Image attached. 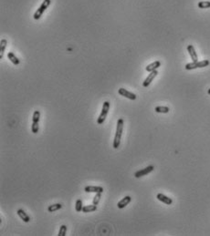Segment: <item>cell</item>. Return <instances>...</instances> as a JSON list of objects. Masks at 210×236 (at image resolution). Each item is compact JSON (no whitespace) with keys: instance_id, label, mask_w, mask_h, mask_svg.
<instances>
[{"instance_id":"cell-1","label":"cell","mask_w":210,"mask_h":236,"mask_svg":"<svg viewBox=\"0 0 210 236\" xmlns=\"http://www.w3.org/2000/svg\"><path fill=\"white\" fill-rule=\"evenodd\" d=\"M123 125H124V121L123 119H119L118 122H117V127H116V133L115 137L113 140V148L118 149L120 147V144H121V139H122V135H123Z\"/></svg>"},{"instance_id":"cell-2","label":"cell","mask_w":210,"mask_h":236,"mask_svg":"<svg viewBox=\"0 0 210 236\" xmlns=\"http://www.w3.org/2000/svg\"><path fill=\"white\" fill-rule=\"evenodd\" d=\"M50 3H51V0H44L43 3L40 5V6L35 12V14H34V19H36V20L39 19L41 18V16L43 15L44 11L46 10L48 7H49V6L50 5Z\"/></svg>"},{"instance_id":"cell-3","label":"cell","mask_w":210,"mask_h":236,"mask_svg":"<svg viewBox=\"0 0 210 236\" xmlns=\"http://www.w3.org/2000/svg\"><path fill=\"white\" fill-rule=\"evenodd\" d=\"M209 65V61L207 59L206 60H202V61H197V62H192L188 63L185 65V70H196V68H201V67H205Z\"/></svg>"},{"instance_id":"cell-4","label":"cell","mask_w":210,"mask_h":236,"mask_svg":"<svg viewBox=\"0 0 210 236\" xmlns=\"http://www.w3.org/2000/svg\"><path fill=\"white\" fill-rule=\"evenodd\" d=\"M109 110H110V102L109 101H105L103 103V106H102V110H101V113L100 117L98 118V120H97V123L99 125L102 124L105 119H106V117H107V114L109 112Z\"/></svg>"},{"instance_id":"cell-5","label":"cell","mask_w":210,"mask_h":236,"mask_svg":"<svg viewBox=\"0 0 210 236\" xmlns=\"http://www.w3.org/2000/svg\"><path fill=\"white\" fill-rule=\"evenodd\" d=\"M154 170V167L153 165H150V166L146 167V168H144V169L136 171L135 173H134V177H135V178H141L142 176H145V175L149 174L150 172H152Z\"/></svg>"},{"instance_id":"cell-6","label":"cell","mask_w":210,"mask_h":236,"mask_svg":"<svg viewBox=\"0 0 210 236\" xmlns=\"http://www.w3.org/2000/svg\"><path fill=\"white\" fill-rule=\"evenodd\" d=\"M118 93L121 95V96H123L127 98H129V100H136V95L132 93V92H130V91H128L127 89L123 88H119L118 90Z\"/></svg>"},{"instance_id":"cell-7","label":"cell","mask_w":210,"mask_h":236,"mask_svg":"<svg viewBox=\"0 0 210 236\" xmlns=\"http://www.w3.org/2000/svg\"><path fill=\"white\" fill-rule=\"evenodd\" d=\"M157 74H158L157 70H154L152 72H150V74L148 75V77L145 79V80L144 81V83H142V86H144V88H147L152 83V81L154 79V78L157 76Z\"/></svg>"},{"instance_id":"cell-8","label":"cell","mask_w":210,"mask_h":236,"mask_svg":"<svg viewBox=\"0 0 210 236\" xmlns=\"http://www.w3.org/2000/svg\"><path fill=\"white\" fill-rule=\"evenodd\" d=\"M187 51H188L189 55L191 57V59L193 60V62H197L198 61V57L196 50H194V48L193 47V45H188L187 46Z\"/></svg>"},{"instance_id":"cell-9","label":"cell","mask_w":210,"mask_h":236,"mask_svg":"<svg viewBox=\"0 0 210 236\" xmlns=\"http://www.w3.org/2000/svg\"><path fill=\"white\" fill-rule=\"evenodd\" d=\"M156 198H157V199H158L160 202H163V203H166V204H167V205H171L172 203H173V200H172L171 198L166 196V195L163 194V193H158V194H157V196H156Z\"/></svg>"},{"instance_id":"cell-10","label":"cell","mask_w":210,"mask_h":236,"mask_svg":"<svg viewBox=\"0 0 210 236\" xmlns=\"http://www.w3.org/2000/svg\"><path fill=\"white\" fill-rule=\"evenodd\" d=\"M131 201H132V198L130 196H125L122 201H120L118 202L117 206H118L119 209H123L131 202Z\"/></svg>"},{"instance_id":"cell-11","label":"cell","mask_w":210,"mask_h":236,"mask_svg":"<svg viewBox=\"0 0 210 236\" xmlns=\"http://www.w3.org/2000/svg\"><path fill=\"white\" fill-rule=\"evenodd\" d=\"M86 192H103V188L101 186H87L85 188Z\"/></svg>"},{"instance_id":"cell-12","label":"cell","mask_w":210,"mask_h":236,"mask_svg":"<svg viewBox=\"0 0 210 236\" xmlns=\"http://www.w3.org/2000/svg\"><path fill=\"white\" fill-rule=\"evenodd\" d=\"M160 66H161V62H160V61H154V62H153L152 64L148 65V66L145 67V70H146V71H148V72H152V71H154V70H156L157 68H158Z\"/></svg>"},{"instance_id":"cell-13","label":"cell","mask_w":210,"mask_h":236,"mask_svg":"<svg viewBox=\"0 0 210 236\" xmlns=\"http://www.w3.org/2000/svg\"><path fill=\"white\" fill-rule=\"evenodd\" d=\"M18 215L24 221L25 223H29V221H30V218H29V216L26 214V212L22 210V209H19V210H18Z\"/></svg>"},{"instance_id":"cell-14","label":"cell","mask_w":210,"mask_h":236,"mask_svg":"<svg viewBox=\"0 0 210 236\" xmlns=\"http://www.w3.org/2000/svg\"><path fill=\"white\" fill-rule=\"evenodd\" d=\"M7 58H8V59L10 60V61L14 64V65H19L20 61H19V59L14 55V53L12 52H8L7 53Z\"/></svg>"},{"instance_id":"cell-15","label":"cell","mask_w":210,"mask_h":236,"mask_svg":"<svg viewBox=\"0 0 210 236\" xmlns=\"http://www.w3.org/2000/svg\"><path fill=\"white\" fill-rule=\"evenodd\" d=\"M6 45H7V41H6V39H2L1 42H0V59L3 58L4 52H5V50H6Z\"/></svg>"},{"instance_id":"cell-16","label":"cell","mask_w":210,"mask_h":236,"mask_svg":"<svg viewBox=\"0 0 210 236\" xmlns=\"http://www.w3.org/2000/svg\"><path fill=\"white\" fill-rule=\"evenodd\" d=\"M97 210V205H86V206H83V208H82V212H85V214H87V212H92L94 211Z\"/></svg>"},{"instance_id":"cell-17","label":"cell","mask_w":210,"mask_h":236,"mask_svg":"<svg viewBox=\"0 0 210 236\" xmlns=\"http://www.w3.org/2000/svg\"><path fill=\"white\" fill-rule=\"evenodd\" d=\"M62 208V205L61 203H56V204H52V205H49L48 207V211L49 212H53V211H56L59 209Z\"/></svg>"},{"instance_id":"cell-18","label":"cell","mask_w":210,"mask_h":236,"mask_svg":"<svg viewBox=\"0 0 210 236\" xmlns=\"http://www.w3.org/2000/svg\"><path fill=\"white\" fill-rule=\"evenodd\" d=\"M154 110L157 113H168L170 109L168 107H164V106H158L154 109Z\"/></svg>"},{"instance_id":"cell-19","label":"cell","mask_w":210,"mask_h":236,"mask_svg":"<svg viewBox=\"0 0 210 236\" xmlns=\"http://www.w3.org/2000/svg\"><path fill=\"white\" fill-rule=\"evenodd\" d=\"M39 118H40V112L39 110H35L32 118V123H39Z\"/></svg>"},{"instance_id":"cell-20","label":"cell","mask_w":210,"mask_h":236,"mask_svg":"<svg viewBox=\"0 0 210 236\" xmlns=\"http://www.w3.org/2000/svg\"><path fill=\"white\" fill-rule=\"evenodd\" d=\"M198 7L202 9L205 8H209L210 7V2L209 1H201L198 3Z\"/></svg>"},{"instance_id":"cell-21","label":"cell","mask_w":210,"mask_h":236,"mask_svg":"<svg viewBox=\"0 0 210 236\" xmlns=\"http://www.w3.org/2000/svg\"><path fill=\"white\" fill-rule=\"evenodd\" d=\"M82 208H83V206H82V201L80 199H78L76 201V205H75V209H76V211H78V212L82 211Z\"/></svg>"},{"instance_id":"cell-22","label":"cell","mask_w":210,"mask_h":236,"mask_svg":"<svg viewBox=\"0 0 210 236\" xmlns=\"http://www.w3.org/2000/svg\"><path fill=\"white\" fill-rule=\"evenodd\" d=\"M101 194L102 192H97L95 197H94V199H93V204L94 205H98L100 200H101Z\"/></svg>"},{"instance_id":"cell-23","label":"cell","mask_w":210,"mask_h":236,"mask_svg":"<svg viewBox=\"0 0 210 236\" xmlns=\"http://www.w3.org/2000/svg\"><path fill=\"white\" fill-rule=\"evenodd\" d=\"M67 232V226L66 225H61L59 228V232H58V236H65Z\"/></svg>"},{"instance_id":"cell-24","label":"cell","mask_w":210,"mask_h":236,"mask_svg":"<svg viewBox=\"0 0 210 236\" xmlns=\"http://www.w3.org/2000/svg\"><path fill=\"white\" fill-rule=\"evenodd\" d=\"M31 131L33 133H37L39 132V123H32Z\"/></svg>"},{"instance_id":"cell-25","label":"cell","mask_w":210,"mask_h":236,"mask_svg":"<svg viewBox=\"0 0 210 236\" xmlns=\"http://www.w3.org/2000/svg\"><path fill=\"white\" fill-rule=\"evenodd\" d=\"M207 93H208V94H209V95H210V88H209V89H208V90H207Z\"/></svg>"}]
</instances>
